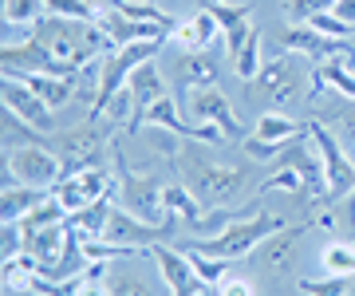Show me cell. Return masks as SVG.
I'll return each mask as SVG.
<instances>
[{"label": "cell", "mask_w": 355, "mask_h": 296, "mask_svg": "<svg viewBox=\"0 0 355 296\" xmlns=\"http://www.w3.org/2000/svg\"><path fill=\"white\" fill-rule=\"evenodd\" d=\"M221 36V20L214 16V8L209 4H202L193 16H186V20H178V28L170 32V40H174L182 52H209V44Z\"/></svg>", "instance_id": "17"}, {"label": "cell", "mask_w": 355, "mask_h": 296, "mask_svg": "<svg viewBox=\"0 0 355 296\" xmlns=\"http://www.w3.org/2000/svg\"><path fill=\"white\" fill-rule=\"evenodd\" d=\"M284 225H288V214L261 209L253 218H241V221H233V225H225V229L214 233V237H193V241H186L182 249L209 253V257H225V261H245L257 245H265L268 237L277 229H284Z\"/></svg>", "instance_id": "2"}, {"label": "cell", "mask_w": 355, "mask_h": 296, "mask_svg": "<svg viewBox=\"0 0 355 296\" xmlns=\"http://www.w3.org/2000/svg\"><path fill=\"white\" fill-rule=\"evenodd\" d=\"M229 60H233V67H237V76H241L245 83H249V79H257V71L265 67V64H261V32L253 28V36L241 44V52L229 55Z\"/></svg>", "instance_id": "31"}, {"label": "cell", "mask_w": 355, "mask_h": 296, "mask_svg": "<svg viewBox=\"0 0 355 296\" xmlns=\"http://www.w3.org/2000/svg\"><path fill=\"white\" fill-rule=\"evenodd\" d=\"M146 4H158V0H146Z\"/></svg>", "instance_id": "40"}, {"label": "cell", "mask_w": 355, "mask_h": 296, "mask_svg": "<svg viewBox=\"0 0 355 296\" xmlns=\"http://www.w3.org/2000/svg\"><path fill=\"white\" fill-rule=\"evenodd\" d=\"M280 48L308 55L312 64H324V60H336V55L355 52V40L328 36V32H320V28H312V24H292V28H284V36H280Z\"/></svg>", "instance_id": "10"}, {"label": "cell", "mask_w": 355, "mask_h": 296, "mask_svg": "<svg viewBox=\"0 0 355 296\" xmlns=\"http://www.w3.org/2000/svg\"><path fill=\"white\" fill-rule=\"evenodd\" d=\"M111 198H99V202H91L87 209H79L67 218V225L83 237H107V221H111Z\"/></svg>", "instance_id": "26"}, {"label": "cell", "mask_w": 355, "mask_h": 296, "mask_svg": "<svg viewBox=\"0 0 355 296\" xmlns=\"http://www.w3.org/2000/svg\"><path fill=\"white\" fill-rule=\"evenodd\" d=\"M182 253H186V257L193 261L198 277H202V281L209 284V288H214V284H221V281L229 277V265H233V261H225V257H209V253H193V249H182Z\"/></svg>", "instance_id": "32"}, {"label": "cell", "mask_w": 355, "mask_h": 296, "mask_svg": "<svg viewBox=\"0 0 355 296\" xmlns=\"http://www.w3.org/2000/svg\"><path fill=\"white\" fill-rule=\"evenodd\" d=\"M217 55L214 52H182L170 67L178 91H198V87H214L217 83Z\"/></svg>", "instance_id": "18"}, {"label": "cell", "mask_w": 355, "mask_h": 296, "mask_svg": "<svg viewBox=\"0 0 355 296\" xmlns=\"http://www.w3.org/2000/svg\"><path fill=\"white\" fill-rule=\"evenodd\" d=\"M150 257L158 265V272H162V284L170 288V296H205L209 293V284L198 277L193 261L182 249H174V245H154Z\"/></svg>", "instance_id": "9"}, {"label": "cell", "mask_w": 355, "mask_h": 296, "mask_svg": "<svg viewBox=\"0 0 355 296\" xmlns=\"http://www.w3.org/2000/svg\"><path fill=\"white\" fill-rule=\"evenodd\" d=\"M308 296H352L355 293V272L352 277H324V281H300L296 284Z\"/></svg>", "instance_id": "33"}, {"label": "cell", "mask_w": 355, "mask_h": 296, "mask_svg": "<svg viewBox=\"0 0 355 296\" xmlns=\"http://www.w3.org/2000/svg\"><path fill=\"white\" fill-rule=\"evenodd\" d=\"M16 79H20V83H28V87L36 91V95L51 107V111H55V107H67L71 99H79L76 76H51V71H16Z\"/></svg>", "instance_id": "19"}, {"label": "cell", "mask_w": 355, "mask_h": 296, "mask_svg": "<svg viewBox=\"0 0 355 296\" xmlns=\"http://www.w3.org/2000/svg\"><path fill=\"white\" fill-rule=\"evenodd\" d=\"M64 178V162L55 150L40 146V142H28V146H16L8 155V182L16 186H32V190H55V182Z\"/></svg>", "instance_id": "7"}, {"label": "cell", "mask_w": 355, "mask_h": 296, "mask_svg": "<svg viewBox=\"0 0 355 296\" xmlns=\"http://www.w3.org/2000/svg\"><path fill=\"white\" fill-rule=\"evenodd\" d=\"M107 8H114V12L130 16V20H150V24H166V28H178V20L170 12H162L158 4H146V0H139V4H130V0H103Z\"/></svg>", "instance_id": "29"}, {"label": "cell", "mask_w": 355, "mask_h": 296, "mask_svg": "<svg viewBox=\"0 0 355 296\" xmlns=\"http://www.w3.org/2000/svg\"><path fill=\"white\" fill-rule=\"evenodd\" d=\"M114 166H119V186H114V198H119V206L130 209L135 218L142 221H154V225H166L170 221V214H166L162 206V174H135V170H127V162H123V155L114 150Z\"/></svg>", "instance_id": "4"}, {"label": "cell", "mask_w": 355, "mask_h": 296, "mask_svg": "<svg viewBox=\"0 0 355 296\" xmlns=\"http://www.w3.org/2000/svg\"><path fill=\"white\" fill-rule=\"evenodd\" d=\"M253 83V95H261L265 103H272L277 111H288V107H300L312 99V91H308V83H316V71L308 76V55L300 52H280L272 55L261 71H257V79H249Z\"/></svg>", "instance_id": "3"}, {"label": "cell", "mask_w": 355, "mask_h": 296, "mask_svg": "<svg viewBox=\"0 0 355 296\" xmlns=\"http://www.w3.org/2000/svg\"><path fill=\"white\" fill-rule=\"evenodd\" d=\"M127 91H130V99H135V115H130V134L142 127V115L150 111L158 99H166L170 91H166V79H162V71H158V64L154 60H146V64L130 76V83H127Z\"/></svg>", "instance_id": "15"}, {"label": "cell", "mask_w": 355, "mask_h": 296, "mask_svg": "<svg viewBox=\"0 0 355 296\" xmlns=\"http://www.w3.org/2000/svg\"><path fill=\"white\" fill-rule=\"evenodd\" d=\"M107 142H111V130L99 127L95 119L83 123V127H71L64 134H44L40 146H48L60 155L64 162V174H76V170H87V166H99V158L107 155Z\"/></svg>", "instance_id": "5"}, {"label": "cell", "mask_w": 355, "mask_h": 296, "mask_svg": "<svg viewBox=\"0 0 355 296\" xmlns=\"http://www.w3.org/2000/svg\"><path fill=\"white\" fill-rule=\"evenodd\" d=\"M316 83L328 87V91H336V95H343V99H355V67L343 64V55L324 60V64L316 67Z\"/></svg>", "instance_id": "25"}, {"label": "cell", "mask_w": 355, "mask_h": 296, "mask_svg": "<svg viewBox=\"0 0 355 296\" xmlns=\"http://www.w3.org/2000/svg\"><path fill=\"white\" fill-rule=\"evenodd\" d=\"M95 24L107 32V40H111L114 48H123V44H139V40H166L170 32H174V28H166V24H150V20H130V16L114 12V8L99 12Z\"/></svg>", "instance_id": "16"}, {"label": "cell", "mask_w": 355, "mask_h": 296, "mask_svg": "<svg viewBox=\"0 0 355 296\" xmlns=\"http://www.w3.org/2000/svg\"><path fill=\"white\" fill-rule=\"evenodd\" d=\"M331 16H340L343 24L355 28V0H336V4H331Z\"/></svg>", "instance_id": "37"}, {"label": "cell", "mask_w": 355, "mask_h": 296, "mask_svg": "<svg viewBox=\"0 0 355 296\" xmlns=\"http://www.w3.org/2000/svg\"><path fill=\"white\" fill-rule=\"evenodd\" d=\"M308 123H296V119L288 115V111H265V115L257 119L253 127V139L265 142V146H272V150H280L288 139H296V134H304Z\"/></svg>", "instance_id": "21"}, {"label": "cell", "mask_w": 355, "mask_h": 296, "mask_svg": "<svg viewBox=\"0 0 355 296\" xmlns=\"http://www.w3.org/2000/svg\"><path fill=\"white\" fill-rule=\"evenodd\" d=\"M40 277V261L32 253H16V257L4 261V284H8V293H24L32 288V281Z\"/></svg>", "instance_id": "27"}, {"label": "cell", "mask_w": 355, "mask_h": 296, "mask_svg": "<svg viewBox=\"0 0 355 296\" xmlns=\"http://www.w3.org/2000/svg\"><path fill=\"white\" fill-rule=\"evenodd\" d=\"M107 288H111V296H154L150 281L139 277V272H130L127 265H114L107 272Z\"/></svg>", "instance_id": "28"}, {"label": "cell", "mask_w": 355, "mask_h": 296, "mask_svg": "<svg viewBox=\"0 0 355 296\" xmlns=\"http://www.w3.org/2000/svg\"><path fill=\"white\" fill-rule=\"evenodd\" d=\"M48 4L51 16H67V20H99V12H95V4L91 0H44Z\"/></svg>", "instance_id": "34"}, {"label": "cell", "mask_w": 355, "mask_h": 296, "mask_svg": "<svg viewBox=\"0 0 355 296\" xmlns=\"http://www.w3.org/2000/svg\"><path fill=\"white\" fill-rule=\"evenodd\" d=\"M12 296H44V293H36V288H24V293H12Z\"/></svg>", "instance_id": "38"}, {"label": "cell", "mask_w": 355, "mask_h": 296, "mask_svg": "<svg viewBox=\"0 0 355 296\" xmlns=\"http://www.w3.org/2000/svg\"><path fill=\"white\" fill-rule=\"evenodd\" d=\"M308 119L324 123L340 142H352L355 146V99H343L340 95V103H336V99L324 103V91H320V83H316V87H312V99H308Z\"/></svg>", "instance_id": "14"}, {"label": "cell", "mask_w": 355, "mask_h": 296, "mask_svg": "<svg viewBox=\"0 0 355 296\" xmlns=\"http://www.w3.org/2000/svg\"><path fill=\"white\" fill-rule=\"evenodd\" d=\"M308 225H312V221H288L284 229H277L265 245H261L257 261H261V269H265L268 277H288V269L296 265V245H300V237L308 233Z\"/></svg>", "instance_id": "13"}, {"label": "cell", "mask_w": 355, "mask_h": 296, "mask_svg": "<svg viewBox=\"0 0 355 296\" xmlns=\"http://www.w3.org/2000/svg\"><path fill=\"white\" fill-rule=\"evenodd\" d=\"M48 16L44 0H4V24L12 28H36V20Z\"/></svg>", "instance_id": "30"}, {"label": "cell", "mask_w": 355, "mask_h": 296, "mask_svg": "<svg viewBox=\"0 0 355 296\" xmlns=\"http://www.w3.org/2000/svg\"><path fill=\"white\" fill-rule=\"evenodd\" d=\"M48 198V190H32V186H16L8 182L4 193H0V209H4V221H24L32 209Z\"/></svg>", "instance_id": "23"}, {"label": "cell", "mask_w": 355, "mask_h": 296, "mask_svg": "<svg viewBox=\"0 0 355 296\" xmlns=\"http://www.w3.org/2000/svg\"><path fill=\"white\" fill-rule=\"evenodd\" d=\"M214 293H217V296H257L253 284L241 281V277H225L221 284H214Z\"/></svg>", "instance_id": "35"}, {"label": "cell", "mask_w": 355, "mask_h": 296, "mask_svg": "<svg viewBox=\"0 0 355 296\" xmlns=\"http://www.w3.org/2000/svg\"><path fill=\"white\" fill-rule=\"evenodd\" d=\"M111 178H107V170L103 166H87V170H76V174H64V178L55 182V198H60V206L67 209V218L79 214V209H87L91 202H99V198H111Z\"/></svg>", "instance_id": "8"}, {"label": "cell", "mask_w": 355, "mask_h": 296, "mask_svg": "<svg viewBox=\"0 0 355 296\" xmlns=\"http://www.w3.org/2000/svg\"><path fill=\"white\" fill-rule=\"evenodd\" d=\"M320 269L324 277H352L355 272V241L347 237H336L320 249Z\"/></svg>", "instance_id": "24"}, {"label": "cell", "mask_w": 355, "mask_h": 296, "mask_svg": "<svg viewBox=\"0 0 355 296\" xmlns=\"http://www.w3.org/2000/svg\"><path fill=\"white\" fill-rule=\"evenodd\" d=\"M214 8V16L221 20V36H225V52L237 55L241 52V44L249 36H253V24H249V16H253V8L249 4H209Z\"/></svg>", "instance_id": "20"}, {"label": "cell", "mask_w": 355, "mask_h": 296, "mask_svg": "<svg viewBox=\"0 0 355 296\" xmlns=\"http://www.w3.org/2000/svg\"><path fill=\"white\" fill-rule=\"evenodd\" d=\"M83 277H87V272H83ZM76 296H111V288H107V281H91V277H87V281L79 284Z\"/></svg>", "instance_id": "36"}, {"label": "cell", "mask_w": 355, "mask_h": 296, "mask_svg": "<svg viewBox=\"0 0 355 296\" xmlns=\"http://www.w3.org/2000/svg\"><path fill=\"white\" fill-rule=\"evenodd\" d=\"M205 4H221V0H205Z\"/></svg>", "instance_id": "39"}, {"label": "cell", "mask_w": 355, "mask_h": 296, "mask_svg": "<svg viewBox=\"0 0 355 296\" xmlns=\"http://www.w3.org/2000/svg\"><path fill=\"white\" fill-rule=\"evenodd\" d=\"M8 296H12V293H8Z\"/></svg>", "instance_id": "41"}, {"label": "cell", "mask_w": 355, "mask_h": 296, "mask_svg": "<svg viewBox=\"0 0 355 296\" xmlns=\"http://www.w3.org/2000/svg\"><path fill=\"white\" fill-rule=\"evenodd\" d=\"M308 139L320 150V162H324V186H328V202H343L347 193L355 190V162L343 155V142L331 134L324 123L308 119Z\"/></svg>", "instance_id": "6"}, {"label": "cell", "mask_w": 355, "mask_h": 296, "mask_svg": "<svg viewBox=\"0 0 355 296\" xmlns=\"http://www.w3.org/2000/svg\"><path fill=\"white\" fill-rule=\"evenodd\" d=\"M190 119H193V123H205V127L225 130L229 142H245V127L237 123L229 99L217 87H198V91H193V95H190Z\"/></svg>", "instance_id": "12"}, {"label": "cell", "mask_w": 355, "mask_h": 296, "mask_svg": "<svg viewBox=\"0 0 355 296\" xmlns=\"http://www.w3.org/2000/svg\"><path fill=\"white\" fill-rule=\"evenodd\" d=\"M4 107H8V115H16L24 127H36L40 134H55V115H51V107L44 103L28 83H20L16 76H4Z\"/></svg>", "instance_id": "11"}, {"label": "cell", "mask_w": 355, "mask_h": 296, "mask_svg": "<svg viewBox=\"0 0 355 296\" xmlns=\"http://www.w3.org/2000/svg\"><path fill=\"white\" fill-rule=\"evenodd\" d=\"M162 206H166V214H170V221H182V225H190V229L209 214V209H205L186 186H166L162 190Z\"/></svg>", "instance_id": "22"}, {"label": "cell", "mask_w": 355, "mask_h": 296, "mask_svg": "<svg viewBox=\"0 0 355 296\" xmlns=\"http://www.w3.org/2000/svg\"><path fill=\"white\" fill-rule=\"evenodd\" d=\"M174 170L182 186L202 202L205 209H221L229 202H237L249 186H253V166H214L205 162L193 146L174 150Z\"/></svg>", "instance_id": "1"}]
</instances>
